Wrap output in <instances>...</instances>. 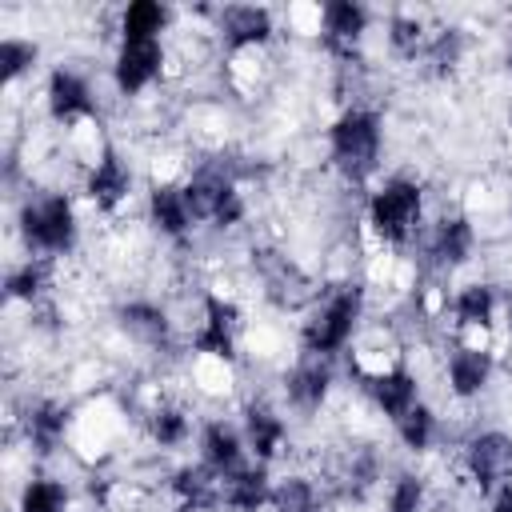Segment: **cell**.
<instances>
[{
    "mask_svg": "<svg viewBox=\"0 0 512 512\" xmlns=\"http://www.w3.org/2000/svg\"><path fill=\"white\" fill-rule=\"evenodd\" d=\"M328 144H332V160L352 172V176H364L376 168V156H380V116L368 112V108H348L332 132H328Z\"/></svg>",
    "mask_w": 512,
    "mask_h": 512,
    "instance_id": "obj_1",
    "label": "cell"
},
{
    "mask_svg": "<svg viewBox=\"0 0 512 512\" xmlns=\"http://www.w3.org/2000/svg\"><path fill=\"white\" fill-rule=\"evenodd\" d=\"M420 204H424L420 200V188L412 180H404V176H392V180H384L372 192V200H368V224L376 228L380 240L404 244L412 236V228L420 224Z\"/></svg>",
    "mask_w": 512,
    "mask_h": 512,
    "instance_id": "obj_2",
    "label": "cell"
},
{
    "mask_svg": "<svg viewBox=\"0 0 512 512\" xmlns=\"http://www.w3.org/2000/svg\"><path fill=\"white\" fill-rule=\"evenodd\" d=\"M360 308H364V292L356 288V284H348V288H340L336 296H328L324 300V308L308 320V328H304V348L312 352V356H332V352H340L348 340H352V328H356V320H360Z\"/></svg>",
    "mask_w": 512,
    "mask_h": 512,
    "instance_id": "obj_3",
    "label": "cell"
},
{
    "mask_svg": "<svg viewBox=\"0 0 512 512\" xmlns=\"http://www.w3.org/2000/svg\"><path fill=\"white\" fill-rule=\"evenodd\" d=\"M20 232L32 248L44 252H68L76 240V216L72 204L64 196H44V200H28L20 208Z\"/></svg>",
    "mask_w": 512,
    "mask_h": 512,
    "instance_id": "obj_4",
    "label": "cell"
},
{
    "mask_svg": "<svg viewBox=\"0 0 512 512\" xmlns=\"http://www.w3.org/2000/svg\"><path fill=\"white\" fill-rule=\"evenodd\" d=\"M164 64V52H160V40H124L120 52H116V88L124 96L148 88L156 80Z\"/></svg>",
    "mask_w": 512,
    "mask_h": 512,
    "instance_id": "obj_5",
    "label": "cell"
},
{
    "mask_svg": "<svg viewBox=\"0 0 512 512\" xmlns=\"http://www.w3.org/2000/svg\"><path fill=\"white\" fill-rule=\"evenodd\" d=\"M468 468L480 492H488L508 468H512V440L504 432H480L468 440Z\"/></svg>",
    "mask_w": 512,
    "mask_h": 512,
    "instance_id": "obj_6",
    "label": "cell"
},
{
    "mask_svg": "<svg viewBox=\"0 0 512 512\" xmlns=\"http://www.w3.org/2000/svg\"><path fill=\"white\" fill-rule=\"evenodd\" d=\"M196 348L208 352V356L232 360V348H236V308L228 300H220V296L204 300V324L196 332Z\"/></svg>",
    "mask_w": 512,
    "mask_h": 512,
    "instance_id": "obj_7",
    "label": "cell"
},
{
    "mask_svg": "<svg viewBox=\"0 0 512 512\" xmlns=\"http://www.w3.org/2000/svg\"><path fill=\"white\" fill-rule=\"evenodd\" d=\"M220 500L232 508V512H256L260 504L272 500V484H268V468L264 464H252V468H236L228 476H220Z\"/></svg>",
    "mask_w": 512,
    "mask_h": 512,
    "instance_id": "obj_8",
    "label": "cell"
},
{
    "mask_svg": "<svg viewBox=\"0 0 512 512\" xmlns=\"http://www.w3.org/2000/svg\"><path fill=\"white\" fill-rule=\"evenodd\" d=\"M328 384H332V368H328V356H304L292 372H288V380H284V392H288V400L296 404V408H304V412H312V408H320V400L328 396Z\"/></svg>",
    "mask_w": 512,
    "mask_h": 512,
    "instance_id": "obj_9",
    "label": "cell"
},
{
    "mask_svg": "<svg viewBox=\"0 0 512 512\" xmlns=\"http://www.w3.org/2000/svg\"><path fill=\"white\" fill-rule=\"evenodd\" d=\"M368 396H372L376 408H380L384 416H392V420H400L408 408L420 404V400H416V376H412L404 364L376 372V376L368 380Z\"/></svg>",
    "mask_w": 512,
    "mask_h": 512,
    "instance_id": "obj_10",
    "label": "cell"
},
{
    "mask_svg": "<svg viewBox=\"0 0 512 512\" xmlns=\"http://www.w3.org/2000/svg\"><path fill=\"white\" fill-rule=\"evenodd\" d=\"M220 28L232 48H248V44H264L272 36V16H268V8H256V4H232L220 12Z\"/></svg>",
    "mask_w": 512,
    "mask_h": 512,
    "instance_id": "obj_11",
    "label": "cell"
},
{
    "mask_svg": "<svg viewBox=\"0 0 512 512\" xmlns=\"http://www.w3.org/2000/svg\"><path fill=\"white\" fill-rule=\"evenodd\" d=\"M48 112H52L56 120L88 116V112H92V92H88V84H84L76 72L56 68V72L48 76Z\"/></svg>",
    "mask_w": 512,
    "mask_h": 512,
    "instance_id": "obj_12",
    "label": "cell"
},
{
    "mask_svg": "<svg viewBox=\"0 0 512 512\" xmlns=\"http://www.w3.org/2000/svg\"><path fill=\"white\" fill-rule=\"evenodd\" d=\"M128 184H132V176H128V168H124V160H120L112 148H104L100 160H96V168L88 172V196H92L100 208H116V204L128 196Z\"/></svg>",
    "mask_w": 512,
    "mask_h": 512,
    "instance_id": "obj_13",
    "label": "cell"
},
{
    "mask_svg": "<svg viewBox=\"0 0 512 512\" xmlns=\"http://www.w3.org/2000/svg\"><path fill=\"white\" fill-rule=\"evenodd\" d=\"M200 452H204V464L216 472V476H228L240 468V456H244V440L236 428H228L224 420H212L200 436Z\"/></svg>",
    "mask_w": 512,
    "mask_h": 512,
    "instance_id": "obj_14",
    "label": "cell"
},
{
    "mask_svg": "<svg viewBox=\"0 0 512 512\" xmlns=\"http://www.w3.org/2000/svg\"><path fill=\"white\" fill-rule=\"evenodd\" d=\"M488 376H492V356L484 348H460L448 356V384L460 400L476 396L488 384Z\"/></svg>",
    "mask_w": 512,
    "mask_h": 512,
    "instance_id": "obj_15",
    "label": "cell"
},
{
    "mask_svg": "<svg viewBox=\"0 0 512 512\" xmlns=\"http://www.w3.org/2000/svg\"><path fill=\"white\" fill-rule=\"evenodd\" d=\"M148 216L152 224L164 232V236H184L188 224H192V212L184 204V188L176 184H156L152 196H148Z\"/></svg>",
    "mask_w": 512,
    "mask_h": 512,
    "instance_id": "obj_16",
    "label": "cell"
},
{
    "mask_svg": "<svg viewBox=\"0 0 512 512\" xmlns=\"http://www.w3.org/2000/svg\"><path fill=\"white\" fill-rule=\"evenodd\" d=\"M472 244H476V232H472V224H468L464 216H444V220L436 224V232H432V256H436V264H444V268L464 264L468 252H472Z\"/></svg>",
    "mask_w": 512,
    "mask_h": 512,
    "instance_id": "obj_17",
    "label": "cell"
},
{
    "mask_svg": "<svg viewBox=\"0 0 512 512\" xmlns=\"http://www.w3.org/2000/svg\"><path fill=\"white\" fill-rule=\"evenodd\" d=\"M284 420L276 416V412H268V408H248L244 412V440H248V448L256 452V460L260 464H268L272 456H276V448L284 444Z\"/></svg>",
    "mask_w": 512,
    "mask_h": 512,
    "instance_id": "obj_18",
    "label": "cell"
},
{
    "mask_svg": "<svg viewBox=\"0 0 512 512\" xmlns=\"http://www.w3.org/2000/svg\"><path fill=\"white\" fill-rule=\"evenodd\" d=\"M172 488H176V496L184 500V508H204V504H212L216 496H220V484H216V472L208 468V464H188V468H180L176 472V480H172Z\"/></svg>",
    "mask_w": 512,
    "mask_h": 512,
    "instance_id": "obj_19",
    "label": "cell"
},
{
    "mask_svg": "<svg viewBox=\"0 0 512 512\" xmlns=\"http://www.w3.org/2000/svg\"><path fill=\"white\" fill-rule=\"evenodd\" d=\"M452 312H456V324L460 328H488L492 324V312H496V296H492L488 284H468V288L456 292Z\"/></svg>",
    "mask_w": 512,
    "mask_h": 512,
    "instance_id": "obj_20",
    "label": "cell"
},
{
    "mask_svg": "<svg viewBox=\"0 0 512 512\" xmlns=\"http://www.w3.org/2000/svg\"><path fill=\"white\" fill-rule=\"evenodd\" d=\"M68 428V412L60 404H36L28 412V440L36 444V452H52L64 440Z\"/></svg>",
    "mask_w": 512,
    "mask_h": 512,
    "instance_id": "obj_21",
    "label": "cell"
},
{
    "mask_svg": "<svg viewBox=\"0 0 512 512\" xmlns=\"http://www.w3.org/2000/svg\"><path fill=\"white\" fill-rule=\"evenodd\" d=\"M164 20H168V12L156 0H132L120 16V32H124V40H156Z\"/></svg>",
    "mask_w": 512,
    "mask_h": 512,
    "instance_id": "obj_22",
    "label": "cell"
},
{
    "mask_svg": "<svg viewBox=\"0 0 512 512\" xmlns=\"http://www.w3.org/2000/svg\"><path fill=\"white\" fill-rule=\"evenodd\" d=\"M320 20H324L328 40H344V44H348V40H356V36L364 32L368 12H364L360 4H352V0H332V4H324Z\"/></svg>",
    "mask_w": 512,
    "mask_h": 512,
    "instance_id": "obj_23",
    "label": "cell"
},
{
    "mask_svg": "<svg viewBox=\"0 0 512 512\" xmlns=\"http://www.w3.org/2000/svg\"><path fill=\"white\" fill-rule=\"evenodd\" d=\"M120 324H124L136 340H148V344H156V340L168 336V316H164L156 304H144V300L124 304V308H120Z\"/></svg>",
    "mask_w": 512,
    "mask_h": 512,
    "instance_id": "obj_24",
    "label": "cell"
},
{
    "mask_svg": "<svg viewBox=\"0 0 512 512\" xmlns=\"http://www.w3.org/2000/svg\"><path fill=\"white\" fill-rule=\"evenodd\" d=\"M396 432H400L404 448H412V452H424V448L432 444V436H436V416H432V408H424V404L408 408V412L396 420Z\"/></svg>",
    "mask_w": 512,
    "mask_h": 512,
    "instance_id": "obj_25",
    "label": "cell"
},
{
    "mask_svg": "<svg viewBox=\"0 0 512 512\" xmlns=\"http://www.w3.org/2000/svg\"><path fill=\"white\" fill-rule=\"evenodd\" d=\"M68 488L60 480H28L20 492V512H64Z\"/></svg>",
    "mask_w": 512,
    "mask_h": 512,
    "instance_id": "obj_26",
    "label": "cell"
},
{
    "mask_svg": "<svg viewBox=\"0 0 512 512\" xmlns=\"http://www.w3.org/2000/svg\"><path fill=\"white\" fill-rule=\"evenodd\" d=\"M272 504L276 512H316V488L300 476H288L272 488Z\"/></svg>",
    "mask_w": 512,
    "mask_h": 512,
    "instance_id": "obj_27",
    "label": "cell"
},
{
    "mask_svg": "<svg viewBox=\"0 0 512 512\" xmlns=\"http://www.w3.org/2000/svg\"><path fill=\"white\" fill-rule=\"evenodd\" d=\"M148 428H152V440L160 448H176V444L188 440V416L180 408H156L148 416Z\"/></svg>",
    "mask_w": 512,
    "mask_h": 512,
    "instance_id": "obj_28",
    "label": "cell"
},
{
    "mask_svg": "<svg viewBox=\"0 0 512 512\" xmlns=\"http://www.w3.org/2000/svg\"><path fill=\"white\" fill-rule=\"evenodd\" d=\"M420 504H424V480L412 472L396 476V484L388 492V512H420Z\"/></svg>",
    "mask_w": 512,
    "mask_h": 512,
    "instance_id": "obj_29",
    "label": "cell"
},
{
    "mask_svg": "<svg viewBox=\"0 0 512 512\" xmlns=\"http://www.w3.org/2000/svg\"><path fill=\"white\" fill-rule=\"evenodd\" d=\"M32 60H36V44L12 40V36L0 44V76H4V80H16Z\"/></svg>",
    "mask_w": 512,
    "mask_h": 512,
    "instance_id": "obj_30",
    "label": "cell"
},
{
    "mask_svg": "<svg viewBox=\"0 0 512 512\" xmlns=\"http://www.w3.org/2000/svg\"><path fill=\"white\" fill-rule=\"evenodd\" d=\"M40 288H44V264H24V268H16L12 276H8V296L12 300H36L40 296Z\"/></svg>",
    "mask_w": 512,
    "mask_h": 512,
    "instance_id": "obj_31",
    "label": "cell"
},
{
    "mask_svg": "<svg viewBox=\"0 0 512 512\" xmlns=\"http://www.w3.org/2000/svg\"><path fill=\"white\" fill-rule=\"evenodd\" d=\"M240 216H244V200H240V192L228 184V188L220 192V200H216V212H212V220H216L220 228H232Z\"/></svg>",
    "mask_w": 512,
    "mask_h": 512,
    "instance_id": "obj_32",
    "label": "cell"
},
{
    "mask_svg": "<svg viewBox=\"0 0 512 512\" xmlns=\"http://www.w3.org/2000/svg\"><path fill=\"white\" fill-rule=\"evenodd\" d=\"M388 40H392L400 52H416V44H420V24H416V20H408V16H396V20H392Z\"/></svg>",
    "mask_w": 512,
    "mask_h": 512,
    "instance_id": "obj_33",
    "label": "cell"
},
{
    "mask_svg": "<svg viewBox=\"0 0 512 512\" xmlns=\"http://www.w3.org/2000/svg\"><path fill=\"white\" fill-rule=\"evenodd\" d=\"M492 512H512V484H504V488L496 492V500H492Z\"/></svg>",
    "mask_w": 512,
    "mask_h": 512,
    "instance_id": "obj_34",
    "label": "cell"
},
{
    "mask_svg": "<svg viewBox=\"0 0 512 512\" xmlns=\"http://www.w3.org/2000/svg\"><path fill=\"white\" fill-rule=\"evenodd\" d=\"M508 316H512V292H508Z\"/></svg>",
    "mask_w": 512,
    "mask_h": 512,
    "instance_id": "obj_35",
    "label": "cell"
},
{
    "mask_svg": "<svg viewBox=\"0 0 512 512\" xmlns=\"http://www.w3.org/2000/svg\"><path fill=\"white\" fill-rule=\"evenodd\" d=\"M508 68H512V52H508Z\"/></svg>",
    "mask_w": 512,
    "mask_h": 512,
    "instance_id": "obj_36",
    "label": "cell"
}]
</instances>
